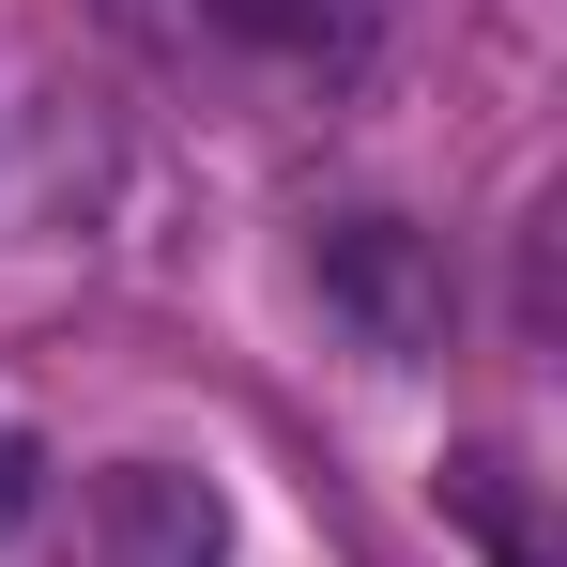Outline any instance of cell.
Listing matches in <instances>:
<instances>
[{
	"label": "cell",
	"mask_w": 567,
	"mask_h": 567,
	"mask_svg": "<svg viewBox=\"0 0 567 567\" xmlns=\"http://www.w3.org/2000/svg\"><path fill=\"white\" fill-rule=\"evenodd\" d=\"M307 277H322L338 338H353L369 369H430V353H445V246H430L414 215H322Z\"/></svg>",
	"instance_id": "cell-1"
},
{
	"label": "cell",
	"mask_w": 567,
	"mask_h": 567,
	"mask_svg": "<svg viewBox=\"0 0 567 567\" xmlns=\"http://www.w3.org/2000/svg\"><path fill=\"white\" fill-rule=\"evenodd\" d=\"M62 567H230V491L185 461H107L62 506Z\"/></svg>",
	"instance_id": "cell-2"
},
{
	"label": "cell",
	"mask_w": 567,
	"mask_h": 567,
	"mask_svg": "<svg viewBox=\"0 0 567 567\" xmlns=\"http://www.w3.org/2000/svg\"><path fill=\"white\" fill-rule=\"evenodd\" d=\"M199 16H215V31H246V47H322L353 0H199Z\"/></svg>",
	"instance_id": "cell-3"
},
{
	"label": "cell",
	"mask_w": 567,
	"mask_h": 567,
	"mask_svg": "<svg viewBox=\"0 0 567 567\" xmlns=\"http://www.w3.org/2000/svg\"><path fill=\"white\" fill-rule=\"evenodd\" d=\"M47 522V430H0V553Z\"/></svg>",
	"instance_id": "cell-4"
}]
</instances>
